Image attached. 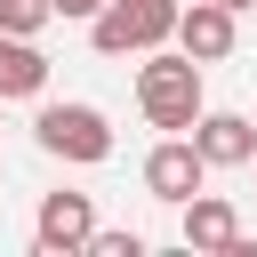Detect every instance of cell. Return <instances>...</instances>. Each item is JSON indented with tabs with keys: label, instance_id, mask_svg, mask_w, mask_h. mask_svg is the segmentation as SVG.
I'll return each instance as SVG.
<instances>
[{
	"label": "cell",
	"instance_id": "3957f363",
	"mask_svg": "<svg viewBox=\"0 0 257 257\" xmlns=\"http://www.w3.org/2000/svg\"><path fill=\"white\" fill-rule=\"evenodd\" d=\"M32 137H40V153H56V161H72V169L112 161V128H104L96 104H40Z\"/></svg>",
	"mask_w": 257,
	"mask_h": 257
},
{
	"label": "cell",
	"instance_id": "7a4b0ae2",
	"mask_svg": "<svg viewBox=\"0 0 257 257\" xmlns=\"http://www.w3.org/2000/svg\"><path fill=\"white\" fill-rule=\"evenodd\" d=\"M96 56H145L161 40H177V0H104L88 16Z\"/></svg>",
	"mask_w": 257,
	"mask_h": 257
},
{
	"label": "cell",
	"instance_id": "4fadbf2b",
	"mask_svg": "<svg viewBox=\"0 0 257 257\" xmlns=\"http://www.w3.org/2000/svg\"><path fill=\"white\" fill-rule=\"evenodd\" d=\"M217 8H233V16H241V8H257V0H217Z\"/></svg>",
	"mask_w": 257,
	"mask_h": 257
},
{
	"label": "cell",
	"instance_id": "ba28073f",
	"mask_svg": "<svg viewBox=\"0 0 257 257\" xmlns=\"http://www.w3.org/2000/svg\"><path fill=\"white\" fill-rule=\"evenodd\" d=\"M241 241V217L225 193H193L185 201V249H233Z\"/></svg>",
	"mask_w": 257,
	"mask_h": 257
},
{
	"label": "cell",
	"instance_id": "7c38bea8",
	"mask_svg": "<svg viewBox=\"0 0 257 257\" xmlns=\"http://www.w3.org/2000/svg\"><path fill=\"white\" fill-rule=\"evenodd\" d=\"M96 8H104V0H56V16H72V24H88Z\"/></svg>",
	"mask_w": 257,
	"mask_h": 257
},
{
	"label": "cell",
	"instance_id": "5b68a950",
	"mask_svg": "<svg viewBox=\"0 0 257 257\" xmlns=\"http://www.w3.org/2000/svg\"><path fill=\"white\" fill-rule=\"evenodd\" d=\"M88 233H96V201H88V193H48V201H40V217H32V241H40L48 257L88 249Z\"/></svg>",
	"mask_w": 257,
	"mask_h": 257
},
{
	"label": "cell",
	"instance_id": "277c9868",
	"mask_svg": "<svg viewBox=\"0 0 257 257\" xmlns=\"http://www.w3.org/2000/svg\"><path fill=\"white\" fill-rule=\"evenodd\" d=\"M201 177H209V161H201L193 128H185V137H161V145L145 153V193H153V201H169V209H185V201L201 193Z\"/></svg>",
	"mask_w": 257,
	"mask_h": 257
},
{
	"label": "cell",
	"instance_id": "52a82bcc",
	"mask_svg": "<svg viewBox=\"0 0 257 257\" xmlns=\"http://www.w3.org/2000/svg\"><path fill=\"white\" fill-rule=\"evenodd\" d=\"M193 145H201L209 169H249V161H257V128H249L241 112H201V120H193Z\"/></svg>",
	"mask_w": 257,
	"mask_h": 257
},
{
	"label": "cell",
	"instance_id": "6da1fadb",
	"mask_svg": "<svg viewBox=\"0 0 257 257\" xmlns=\"http://www.w3.org/2000/svg\"><path fill=\"white\" fill-rule=\"evenodd\" d=\"M137 112L153 120V128H169V137H185L209 104H201V64L177 48V56H161V48H145V64H137Z\"/></svg>",
	"mask_w": 257,
	"mask_h": 257
},
{
	"label": "cell",
	"instance_id": "8992f818",
	"mask_svg": "<svg viewBox=\"0 0 257 257\" xmlns=\"http://www.w3.org/2000/svg\"><path fill=\"white\" fill-rule=\"evenodd\" d=\"M177 48H185L193 64H225V56H233V8H217V0L177 8Z\"/></svg>",
	"mask_w": 257,
	"mask_h": 257
},
{
	"label": "cell",
	"instance_id": "30bf717a",
	"mask_svg": "<svg viewBox=\"0 0 257 257\" xmlns=\"http://www.w3.org/2000/svg\"><path fill=\"white\" fill-rule=\"evenodd\" d=\"M40 24H56V0H0V32L40 40Z\"/></svg>",
	"mask_w": 257,
	"mask_h": 257
},
{
	"label": "cell",
	"instance_id": "8fae6325",
	"mask_svg": "<svg viewBox=\"0 0 257 257\" xmlns=\"http://www.w3.org/2000/svg\"><path fill=\"white\" fill-rule=\"evenodd\" d=\"M88 249H96V257H145L137 233H88Z\"/></svg>",
	"mask_w": 257,
	"mask_h": 257
},
{
	"label": "cell",
	"instance_id": "9c48e42d",
	"mask_svg": "<svg viewBox=\"0 0 257 257\" xmlns=\"http://www.w3.org/2000/svg\"><path fill=\"white\" fill-rule=\"evenodd\" d=\"M40 88H48V56L32 40H16V32H0V104L8 96H40Z\"/></svg>",
	"mask_w": 257,
	"mask_h": 257
}]
</instances>
